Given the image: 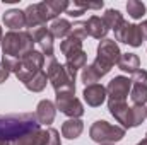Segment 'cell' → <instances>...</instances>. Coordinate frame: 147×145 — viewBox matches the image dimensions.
Wrapping results in <instances>:
<instances>
[{
	"label": "cell",
	"mask_w": 147,
	"mask_h": 145,
	"mask_svg": "<svg viewBox=\"0 0 147 145\" xmlns=\"http://www.w3.org/2000/svg\"><path fill=\"white\" fill-rule=\"evenodd\" d=\"M39 123L34 113H17V114H0V138L14 142L28 133L39 130Z\"/></svg>",
	"instance_id": "obj_1"
},
{
	"label": "cell",
	"mask_w": 147,
	"mask_h": 145,
	"mask_svg": "<svg viewBox=\"0 0 147 145\" xmlns=\"http://www.w3.org/2000/svg\"><path fill=\"white\" fill-rule=\"evenodd\" d=\"M45 72L48 75V82L51 84V87L55 89L57 94H63V92L75 94V77H77V72H74L70 68H67L65 65H62L60 62H57L55 56L53 58H46Z\"/></svg>",
	"instance_id": "obj_2"
},
{
	"label": "cell",
	"mask_w": 147,
	"mask_h": 145,
	"mask_svg": "<svg viewBox=\"0 0 147 145\" xmlns=\"http://www.w3.org/2000/svg\"><path fill=\"white\" fill-rule=\"evenodd\" d=\"M111 116L121 125V128H135L144 123L147 118V108L144 106H128L127 101H108Z\"/></svg>",
	"instance_id": "obj_3"
},
{
	"label": "cell",
	"mask_w": 147,
	"mask_h": 145,
	"mask_svg": "<svg viewBox=\"0 0 147 145\" xmlns=\"http://www.w3.org/2000/svg\"><path fill=\"white\" fill-rule=\"evenodd\" d=\"M121 56V51H120V46L115 39H110V38H105L99 41L98 44V56L96 60L91 63L92 70L98 73V77H105L108 75L110 70L113 68V65L118 63Z\"/></svg>",
	"instance_id": "obj_4"
},
{
	"label": "cell",
	"mask_w": 147,
	"mask_h": 145,
	"mask_svg": "<svg viewBox=\"0 0 147 145\" xmlns=\"http://www.w3.org/2000/svg\"><path fill=\"white\" fill-rule=\"evenodd\" d=\"M34 41L29 34V31H9L2 39V53L3 56L10 58H22L34 48Z\"/></svg>",
	"instance_id": "obj_5"
},
{
	"label": "cell",
	"mask_w": 147,
	"mask_h": 145,
	"mask_svg": "<svg viewBox=\"0 0 147 145\" xmlns=\"http://www.w3.org/2000/svg\"><path fill=\"white\" fill-rule=\"evenodd\" d=\"M89 137L96 144H115L123 140L125 137V128L118 125H111L105 119L94 121L89 128Z\"/></svg>",
	"instance_id": "obj_6"
},
{
	"label": "cell",
	"mask_w": 147,
	"mask_h": 145,
	"mask_svg": "<svg viewBox=\"0 0 147 145\" xmlns=\"http://www.w3.org/2000/svg\"><path fill=\"white\" fill-rule=\"evenodd\" d=\"M45 62H46V58L43 56L41 51H38V50L29 51L28 55H24V56L21 58V67H19V70L16 73V77H17L22 84H26V82L31 80L38 72L45 70Z\"/></svg>",
	"instance_id": "obj_7"
},
{
	"label": "cell",
	"mask_w": 147,
	"mask_h": 145,
	"mask_svg": "<svg viewBox=\"0 0 147 145\" xmlns=\"http://www.w3.org/2000/svg\"><path fill=\"white\" fill-rule=\"evenodd\" d=\"M55 108L58 109L62 114L69 118H80L84 114V106L82 103L75 97L72 92H63L55 96Z\"/></svg>",
	"instance_id": "obj_8"
},
{
	"label": "cell",
	"mask_w": 147,
	"mask_h": 145,
	"mask_svg": "<svg viewBox=\"0 0 147 145\" xmlns=\"http://www.w3.org/2000/svg\"><path fill=\"white\" fill-rule=\"evenodd\" d=\"M115 39L120 41V43H125L128 46H134V48H139L142 46L144 43V38H142V31L137 24H130L127 21H123L116 29H115Z\"/></svg>",
	"instance_id": "obj_9"
},
{
	"label": "cell",
	"mask_w": 147,
	"mask_h": 145,
	"mask_svg": "<svg viewBox=\"0 0 147 145\" xmlns=\"http://www.w3.org/2000/svg\"><path fill=\"white\" fill-rule=\"evenodd\" d=\"M36 5L43 24H46L48 21H55L62 12H67L70 9V2L67 0H46V2H39Z\"/></svg>",
	"instance_id": "obj_10"
},
{
	"label": "cell",
	"mask_w": 147,
	"mask_h": 145,
	"mask_svg": "<svg viewBox=\"0 0 147 145\" xmlns=\"http://www.w3.org/2000/svg\"><path fill=\"white\" fill-rule=\"evenodd\" d=\"M29 34L33 38V41L39 46V51L43 53L45 58H53V51H55V44H53V39L55 38L51 36L50 29L46 26H38V28H33L29 29Z\"/></svg>",
	"instance_id": "obj_11"
},
{
	"label": "cell",
	"mask_w": 147,
	"mask_h": 145,
	"mask_svg": "<svg viewBox=\"0 0 147 145\" xmlns=\"http://www.w3.org/2000/svg\"><path fill=\"white\" fill-rule=\"evenodd\" d=\"M130 89H132V80L128 77L116 75L106 85L108 101H127V97L130 94Z\"/></svg>",
	"instance_id": "obj_12"
},
{
	"label": "cell",
	"mask_w": 147,
	"mask_h": 145,
	"mask_svg": "<svg viewBox=\"0 0 147 145\" xmlns=\"http://www.w3.org/2000/svg\"><path fill=\"white\" fill-rule=\"evenodd\" d=\"M84 101L87 103V106L91 108H98L106 101V87L103 84H92V85H86L84 87Z\"/></svg>",
	"instance_id": "obj_13"
},
{
	"label": "cell",
	"mask_w": 147,
	"mask_h": 145,
	"mask_svg": "<svg viewBox=\"0 0 147 145\" xmlns=\"http://www.w3.org/2000/svg\"><path fill=\"white\" fill-rule=\"evenodd\" d=\"M36 119L39 125H45V126H50L53 121H55V116H57V108L51 101L48 99H43L39 101L36 106Z\"/></svg>",
	"instance_id": "obj_14"
},
{
	"label": "cell",
	"mask_w": 147,
	"mask_h": 145,
	"mask_svg": "<svg viewBox=\"0 0 147 145\" xmlns=\"http://www.w3.org/2000/svg\"><path fill=\"white\" fill-rule=\"evenodd\" d=\"M5 28H9L10 31H22V28H26V17H24V10L19 9H10L3 14L2 17Z\"/></svg>",
	"instance_id": "obj_15"
},
{
	"label": "cell",
	"mask_w": 147,
	"mask_h": 145,
	"mask_svg": "<svg viewBox=\"0 0 147 145\" xmlns=\"http://www.w3.org/2000/svg\"><path fill=\"white\" fill-rule=\"evenodd\" d=\"M87 34L92 38H96V39H105L106 34H108V28H106V24H105V21H103V17H99V15H91L87 21Z\"/></svg>",
	"instance_id": "obj_16"
},
{
	"label": "cell",
	"mask_w": 147,
	"mask_h": 145,
	"mask_svg": "<svg viewBox=\"0 0 147 145\" xmlns=\"http://www.w3.org/2000/svg\"><path fill=\"white\" fill-rule=\"evenodd\" d=\"M82 132H84V121L79 118H70V119L63 121V125H62V135L67 140L79 138L82 135Z\"/></svg>",
	"instance_id": "obj_17"
},
{
	"label": "cell",
	"mask_w": 147,
	"mask_h": 145,
	"mask_svg": "<svg viewBox=\"0 0 147 145\" xmlns=\"http://www.w3.org/2000/svg\"><path fill=\"white\" fill-rule=\"evenodd\" d=\"M118 68L121 72H127V73H134L140 68V58L135 55V53H121L120 60H118Z\"/></svg>",
	"instance_id": "obj_18"
},
{
	"label": "cell",
	"mask_w": 147,
	"mask_h": 145,
	"mask_svg": "<svg viewBox=\"0 0 147 145\" xmlns=\"http://www.w3.org/2000/svg\"><path fill=\"white\" fill-rule=\"evenodd\" d=\"M65 60H67L65 67L74 70V72H77V70H80V68L86 67V63H87V53L84 50H79V51H74L70 55H67Z\"/></svg>",
	"instance_id": "obj_19"
},
{
	"label": "cell",
	"mask_w": 147,
	"mask_h": 145,
	"mask_svg": "<svg viewBox=\"0 0 147 145\" xmlns=\"http://www.w3.org/2000/svg\"><path fill=\"white\" fill-rule=\"evenodd\" d=\"M48 29H50V33H51L53 38L65 39V38L70 34V31H72V24L67 19H55Z\"/></svg>",
	"instance_id": "obj_20"
},
{
	"label": "cell",
	"mask_w": 147,
	"mask_h": 145,
	"mask_svg": "<svg viewBox=\"0 0 147 145\" xmlns=\"http://www.w3.org/2000/svg\"><path fill=\"white\" fill-rule=\"evenodd\" d=\"M46 84H48V75H46L45 70H41V72H38L31 80H28L24 85H26V89L31 91V92H41V91L46 89Z\"/></svg>",
	"instance_id": "obj_21"
},
{
	"label": "cell",
	"mask_w": 147,
	"mask_h": 145,
	"mask_svg": "<svg viewBox=\"0 0 147 145\" xmlns=\"http://www.w3.org/2000/svg\"><path fill=\"white\" fill-rule=\"evenodd\" d=\"M24 17H26V28L28 29H33V28H38V26H45L41 22V19H39V12H38L36 3H31V5L26 7Z\"/></svg>",
	"instance_id": "obj_22"
},
{
	"label": "cell",
	"mask_w": 147,
	"mask_h": 145,
	"mask_svg": "<svg viewBox=\"0 0 147 145\" xmlns=\"http://www.w3.org/2000/svg\"><path fill=\"white\" fill-rule=\"evenodd\" d=\"M103 21H105V24H106V28L108 29H116L125 19H123V14L120 12V10H116V9H108L105 14H103Z\"/></svg>",
	"instance_id": "obj_23"
},
{
	"label": "cell",
	"mask_w": 147,
	"mask_h": 145,
	"mask_svg": "<svg viewBox=\"0 0 147 145\" xmlns=\"http://www.w3.org/2000/svg\"><path fill=\"white\" fill-rule=\"evenodd\" d=\"M82 43H84V41H80V39H77V38H74V36L69 34V36L60 43V51L67 56V55H70V53H74V51L82 50Z\"/></svg>",
	"instance_id": "obj_24"
},
{
	"label": "cell",
	"mask_w": 147,
	"mask_h": 145,
	"mask_svg": "<svg viewBox=\"0 0 147 145\" xmlns=\"http://www.w3.org/2000/svg\"><path fill=\"white\" fill-rule=\"evenodd\" d=\"M146 3L144 2H139V0H128L127 2V12L132 19H142L146 15Z\"/></svg>",
	"instance_id": "obj_25"
},
{
	"label": "cell",
	"mask_w": 147,
	"mask_h": 145,
	"mask_svg": "<svg viewBox=\"0 0 147 145\" xmlns=\"http://www.w3.org/2000/svg\"><path fill=\"white\" fill-rule=\"evenodd\" d=\"M130 99H132L134 106H144L147 103V87H144V85H134L132 84Z\"/></svg>",
	"instance_id": "obj_26"
},
{
	"label": "cell",
	"mask_w": 147,
	"mask_h": 145,
	"mask_svg": "<svg viewBox=\"0 0 147 145\" xmlns=\"http://www.w3.org/2000/svg\"><path fill=\"white\" fill-rule=\"evenodd\" d=\"M41 145H62L60 132L55 128L41 130Z\"/></svg>",
	"instance_id": "obj_27"
},
{
	"label": "cell",
	"mask_w": 147,
	"mask_h": 145,
	"mask_svg": "<svg viewBox=\"0 0 147 145\" xmlns=\"http://www.w3.org/2000/svg\"><path fill=\"white\" fill-rule=\"evenodd\" d=\"M10 145H41V130L33 132V133H28L14 142H10Z\"/></svg>",
	"instance_id": "obj_28"
},
{
	"label": "cell",
	"mask_w": 147,
	"mask_h": 145,
	"mask_svg": "<svg viewBox=\"0 0 147 145\" xmlns=\"http://www.w3.org/2000/svg\"><path fill=\"white\" fill-rule=\"evenodd\" d=\"M80 79H82L84 85H92V84H98V80H99L98 73H96L94 70H92V67H91V65H86V67L82 68Z\"/></svg>",
	"instance_id": "obj_29"
},
{
	"label": "cell",
	"mask_w": 147,
	"mask_h": 145,
	"mask_svg": "<svg viewBox=\"0 0 147 145\" xmlns=\"http://www.w3.org/2000/svg\"><path fill=\"white\" fill-rule=\"evenodd\" d=\"M70 36L77 38V39H80V41H84L86 38L89 36V34H87V22H84V21L74 22L72 31H70Z\"/></svg>",
	"instance_id": "obj_30"
},
{
	"label": "cell",
	"mask_w": 147,
	"mask_h": 145,
	"mask_svg": "<svg viewBox=\"0 0 147 145\" xmlns=\"http://www.w3.org/2000/svg\"><path fill=\"white\" fill-rule=\"evenodd\" d=\"M2 65L10 73H17L19 67H21V60L19 58H10V56H2Z\"/></svg>",
	"instance_id": "obj_31"
},
{
	"label": "cell",
	"mask_w": 147,
	"mask_h": 145,
	"mask_svg": "<svg viewBox=\"0 0 147 145\" xmlns=\"http://www.w3.org/2000/svg\"><path fill=\"white\" fill-rule=\"evenodd\" d=\"M132 84L134 85H144V87H147V70L139 68L137 72L132 75Z\"/></svg>",
	"instance_id": "obj_32"
},
{
	"label": "cell",
	"mask_w": 147,
	"mask_h": 145,
	"mask_svg": "<svg viewBox=\"0 0 147 145\" xmlns=\"http://www.w3.org/2000/svg\"><path fill=\"white\" fill-rule=\"evenodd\" d=\"M74 5L79 7V9H82V10L86 12V10H98V9H101V7H103V2H94V3H89V2H87V3H86V2H79V0H77V2H74Z\"/></svg>",
	"instance_id": "obj_33"
},
{
	"label": "cell",
	"mask_w": 147,
	"mask_h": 145,
	"mask_svg": "<svg viewBox=\"0 0 147 145\" xmlns=\"http://www.w3.org/2000/svg\"><path fill=\"white\" fill-rule=\"evenodd\" d=\"M65 14H67V15H70V17H80V15H82V14H86V12H84L82 9H79V7H75V5H74V7H70Z\"/></svg>",
	"instance_id": "obj_34"
},
{
	"label": "cell",
	"mask_w": 147,
	"mask_h": 145,
	"mask_svg": "<svg viewBox=\"0 0 147 145\" xmlns=\"http://www.w3.org/2000/svg\"><path fill=\"white\" fill-rule=\"evenodd\" d=\"M9 75H10V72H9V70L0 63V84H3V82L9 79Z\"/></svg>",
	"instance_id": "obj_35"
},
{
	"label": "cell",
	"mask_w": 147,
	"mask_h": 145,
	"mask_svg": "<svg viewBox=\"0 0 147 145\" xmlns=\"http://www.w3.org/2000/svg\"><path fill=\"white\" fill-rule=\"evenodd\" d=\"M139 28H140V31H142V38H144V41H147V21H144Z\"/></svg>",
	"instance_id": "obj_36"
},
{
	"label": "cell",
	"mask_w": 147,
	"mask_h": 145,
	"mask_svg": "<svg viewBox=\"0 0 147 145\" xmlns=\"http://www.w3.org/2000/svg\"><path fill=\"white\" fill-rule=\"evenodd\" d=\"M0 145H10L9 140H3V138H0Z\"/></svg>",
	"instance_id": "obj_37"
},
{
	"label": "cell",
	"mask_w": 147,
	"mask_h": 145,
	"mask_svg": "<svg viewBox=\"0 0 147 145\" xmlns=\"http://www.w3.org/2000/svg\"><path fill=\"white\" fill-rule=\"evenodd\" d=\"M2 39H3V31H2V28H0V46H2Z\"/></svg>",
	"instance_id": "obj_38"
},
{
	"label": "cell",
	"mask_w": 147,
	"mask_h": 145,
	"mask_svg": "<svg viewBox=\"0 0 147 145\" xmlns=\"http://www.w3.org/2000/svg\"><path fill=\"white\" fill-rule=\"evenodd\" d=\"M137 145H147V138H144V140H140V142H139Z\"/></svg>",
	"instance_id": "obj_39"
},
{
	"label": "cell",
	"mask_w": 147,
	"mask_h": 145,
	"mask_svg": "<svg viewBox=\"0 0 147 145\" xmlns=\"http://www.w3.org/2000/svg\"><path fill=\"white\" fill-rule=\"evenodd\" d=\"M99 145H115V144H99Z\"/></svg>",
	"instance_id": "obj_40"
},
{
	"label": "cell",
	"mask_w": 147,
	"mask_h": 145,
	"mask_svg": "<svg viewBox=\"0 0 147 145\" xmlns=\"http://www.w3.org/2000/svg\"><path fill=\"white\" fill-rule=\"evenodd\" d=\"M146 138H147V133H146Z\"/></svg>",
	"instance_id": "obj_41"
}]
</instances>
